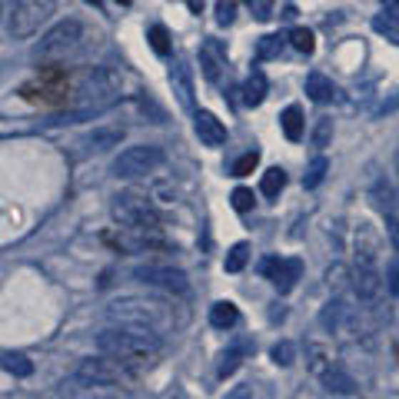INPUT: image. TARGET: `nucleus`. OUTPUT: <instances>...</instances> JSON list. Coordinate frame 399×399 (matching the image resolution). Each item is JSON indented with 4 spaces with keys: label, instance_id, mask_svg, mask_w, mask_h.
<instances>
[{
    "label": "nucleus",
    "instance_id": "2",
    "mask_svg": "<svg viewBox=\"0 0 399 399\" xmlns=\"http://www.w3.org/2000/svg\"><path fill=\"white\" fill-rule=\"evenodd\" d=\"M120 97V77L110 67H84L74 77V103L77 110L70 113L67 123H77V120L90 117V113H100L107 110L113 100Z\"/></svg>",
    "mask_w": 399,
    "mask_h": 399
},
{
    "label": "nucleus",
    "instance_id": "25",
    "mask_svg": "<svg viewBox=\"0 0 399 399\" xmlns=\"http://www.w3.org/2000/svg\"><path fill=\"white\" fill-rule=\"evenodd\" d=\"M323 383H326V393H346V396H350V393H356L353 380L346 376V373L336 370V366H333V370L326 373V376H323Z\"/></svg>",
    "mask_w": 399,
    "mask_h": 399
},
{
    "label": "nucleus",
    "instance_id": "40",
    "mask_svg": "<svg viewBox=\"0 0 399 399\" xmlns=\"http://www.w3.org/2000/svg\"><path fill=\"white\" fill-rule=\"evenodd\" d=\"M386 276H390V293H393V296H399V263H396V260L390 263Z\"/></svg>",
    "mask_w": 399,
    "mask_h": 399
},
{
    "label": "nucleus",
    "instance_id": "17",
    "mask_svg": "<svg viewBox=\"0 0 399 399\" xmlns=\"http://www.w3.org/2000/svg\"><path fill=\"white\" fill-rule=\"evenodd\" d=\"M333 366H336V363H333V350H330V346H320V343L306 346V370H310L316 380H323Z\"/></svg>",
    "mask_w": 399,
    "mask_h": 399
},
{
    "label": "nucleus",
    "instance_id": "12",
    "mask_svg": "<svg viewBox=\"0 0 399 399\" xmlns=\"http://www.w3.org/2000/svg\"><path fill=\"white\" fill-rule=\"evenodd\" d=\"M193 130L196 136H200V143L203 146H223L226 143V127L223 120L216 117V113H210V110H200L193 117Z\"/></svg>",
    "mask_w": 399,
    "mask_h": 399
},
{
    "label": "nucleus",
    "instance_id": "11",
    "mask_svg": "<svg viewBox=\"0 0 399 399\" xmlns=\"http://www.w3.org/2000/svg\"><path fill=\"white\" fill-rule=\"evenodd\" d=\"M133 276H136V280H143L146 286L166 290V293H173V296H183V293L190 290V283H186V273L183 270H166V266H140Z\"/></svg>",
    "mask_w": 399,
    "mask_h": 399
},
{
    "label": "nucleus",
    "instance_id": "30",
    "mask_svg": "<svg viewBox=\"0 0 399 399\" xmlns=\"http://www.w3.org/2000/svg\"><path fill=\"white\" fill-rule=\"evenodd\" d=\"M253 346L250 343H240V346H233L230 353H223V363H220V376H230V373H236V366L243 363V353H250Z\"/></svg>",
    "mask_w": 399,
    "mask_h": 399
},
{
    "label": "nucleus",
    "instance_id": "23",
    "mask_svg": "<svg viewBox=\"0 0 399 399\" xmlns=\"http://www.w3.org/2000/svg\"><path fill=\"white\" fill-rule=\"evenodd\" d=\"M286 186V170L283 166H270L260 180V193L263 196H280V190Z\"/></svg>",
    "mask_w": 399,
    "mask_h": 399
},
{
    "label": "nucleus",
    "instance_id": "18",
    "mask_svg": "<svg viewBox=\"0 0 399 399\" xmlns=\"http://www.w3.org/2000/svg\"><path fill=\"white\" fill-rule=\"evenodd\" d=\"M306 94H310L313 103H333V100L340 97L336 84L330 77H323V74H310L306 77Z\"/></svg>",
    "mask_w": 399,
    "mask_h": 399
},
{
    "label": "nucleus",
    "instance_id": "22",
    "mask_svg": "<svg viewBox=\"0 0 399 399\" xmlns=\"http://www.w3.org/2000/svg\"><path fill=\"white\" fill-rule=\"evenodd\" d=\"M280 127H283V133H286V140H303V110L296 107V103H290V107L283 110L280 113Z\"/></svg>",
    "mask_w": 399,
    "mask_h": 399
},
{
    "label": "nucleus",
    "instance_id": "36",
    "mask_svg": "<svg viewBox=\"0 0 399 399\" xmlns=\"http://www.w3.org/2000/svg\"><path fill=\"white\" fill-rule=\"evenodd\" d=\"M256 166H260V153H256V150H250V153H243L233 163V176H250Z\"/></svg>",
    "mask_w": 399,
    "mask_h": 399
},
{
    "label": "nucleus",
    "instance_id": "41",
    "mask_svg": "<svg viewBox=\"0 0 399 399\" xmlns=\"http://www.w3.org/2000/svg\"><path fill=\"white\" fill-rule=\"evenodd\" d=\"M190 10H193V14H200V10H203V0H190Z\"/></svg>",
    "mask_w": 399,
    "mask_h": 399
},
{
    "label": "nucleus",
    "instance_id": "28",
    "mask_svg": "<svg viewBox=\"0 0 399 399\" xmlns=\"http://www.w3.org/2000/svg\"><path fill=\"white\" fill-rule=\"evenodd\" d=\"M326 170H330L326 156H316V160L310 163V170H306V176H303V186H306V190H316V186L326 180Z\"/></svg>",
    "mask_w": 399,
    "mask_h": 399
},
{
    "label": "nucleus",
    "instance_id": "37",
    "mask_svg": "<svg viewBox=\"0 0 399 399\" xmlns=\"http://www.w3.org/2000/svg\"><path fill=\"white\" fill-rule=\"evenodd\" d=\"M236 20V0H216V24L230 27Z\"/></svg>",
    "mask_w": 399,
    "mask_h": 399
},
{
    "label": "nucleus",
    "instance_id": "31",
    "mask_svg": "<svg viewBox=\"0 0 399 399\" xmlns=\"http://www.w3.org/2000/svg\"><path fill=\"white\" fill-rule=\"evenodd\" d=\"M246 260H250V246H246V243H236L233 250L226 253V260H223L226 273H240L246 266Z\"/></svg>",
    "mask_w": 399,
    "mask_h": 399
},
{
    "label": "nucleus",
    "instance_id": "7",
    "mask_svg": "<svg viewBox=\"0 0 399 399\" xmlns=\"http://www.w3.org/2000/svg\"><path fill=\"white\" fill-rule=\"evenodd\" d=\"M163 160H166V153L160 150V146L140 143V146H127V150H120V156L113 160L110 170H113V176H120V180H136V176L153 173Z\"/></svg>",
    "mask_w": 399,
    "mask_h": 399
},
{
    "label": "nucleus",
    "instance_id": "33",
    "mask_svg": "<svg viewBox=\"0 0 399 399\" xmlns=\"http://www.w3.org/2000/svg\"><path fill=\"white\" fill-rule=\"evenodd\" d=\"M333 143V120L330 117H320L316 127H313V146H330Z\"/></svg>",
    "mask_w": 399,
    "mask_h": 399
},
{
    "label": "nucleus",
    "instance_id": "27",
    "mask_svg": "<svg viewBox=\"0 0 399 399\" xmlns=\"http://www.w3.org/2000/svg\"><path fill=\"white\" fill-rule=\"evenodd\" d=\"M286 40H290V44L300 50V54H306V57H310L313 50H316V37H313V30H306V27H293Z\"/></svg>",
    "mask_w": 399,
    "mask_h": 399
},
{
    "label": "nucleus",
    "instance_id": "20",
    "mask_svg": "<svg viewBox=\"0 0 399 399\" xmlns=\"http://www.w3.org/2000/svg\"><path fill=\"white\" fill-rule=\"evenodd\" d=\"M266 74L263 70H250V77H246V84H243V103L246 107H260L266 100Z\"/></svg>",
    "mask_w": 399,
    "mask_h": 399
},
{
    "label": "nucleus",
    "instance_id": "3",
    "mask_svg": "<svg viewBox=\"0 0 399 399\" xmlns=\"http://www.w3.org/2000/svg\"><path fill=\"white\" fill-rule=\"evenodd\" d=\"M87 40H90V34H87V27H84V20H77V17L57 20V24L34 44V60H37V64H64V60L77 57L80 50L87 47Z\"/></svg>",
    "mask_w": 399,
    "mask_h": 399
},
{
    "label": "nucleus",
    "instance_id": "44",
    "mask_svg": "<svg viewBox=\"0 0 399 399\" xmlns=\"http://www.w3.org/2000/svg\"><path fill=\"white\" fill-rule=\"evenodd\" d=\"M117 4H123V7H130V0H117Z\"/></svg>",
    "mask_w": 399,
    "mask_h": 399
},
{
    "label": "nucleus",
    "instance_id": "39",
    "mask_svg": "<svg viewBox=\"0 0 399 399\" xmlns=\"http://www.w3.org/2000/svg\"><path fill=\"white\" fill-rule=\"evenodd\" d=\"M250 10H253L256 20H270L273 17V0H250Z\"/></svg>",
    "mask_w": 399,
    "mask_h": 399
},
{
    "label": "nucleus",
    "instance_id": "1",
    "mask_svg": "<svg viewBox=\"0 0 399 399\" xmlns=\"http://www.w3.org/2000/svg\"><path fill=\"white\" fill-rule=\"evenodd\" d=\"M97 350L110 353L113 360H120L123 366H130L133 373L153 370L156 363L163 360V336L146 326H130L120 323V330H103L97 336Z\"/></svg>",
    "mask_w": 399,
    "mask_h": 399
},
{
    "label": "nucleus",
    "instance_id": "26",
    "mask_svg": "<svg viewBox=\"0 0 399 399\" xmlns=\"http://www.w3.org/2000/svg\"><path fill=\"white\" fill-rule=\"evenodd\" d=\"M4 370L20 376V380H27L30 373H34V363H30L24 353H10V356H4Z\"/></svg>",
    "mask_w": 399,
    "mask_h": 399
},
{
    "label": "nucleus",
    "instance_id": "38",
    "mask_svg": "<svg viewBox=\"0 0 399 399\" xmlns=\"http://www.w3.org/2000/svg\"><path fill=\"white\" fill-rule=\"evenodd\" d=\"M340 313H343V303H326V310H323V326H326V330H333V326H336V323H340Z\"/></svg>",
    "mask_w": 399,
    "mask_h": 399
},
{
    "label": "nucleus",
    "instance_id": "29",
    "mask_svg": "<svg viewBox=\"0 0 399 399\" xmlns=\"http://www.w3.org/2000/svg\"><path fill=\"white\" fill-rule=\"evenodd\" d=\"M280 50H283V37H280V34H266V37H260V44H256V60L280 57Z\"/></svg>",
    "mask_w": 399,
    "mask_h": 399
},
{
    "label": "nucleus",
    "instance_id": "45",
    "mask_svg": "<svg viewBox=\"0 0 399 399\" xmlns=\"http://www.w3.org/2000/svg\"><path fill=\"white\" fill-rule=\"evenodd\" d=\"M396 37H399V30H396Z\"/></svg>",
    "mask_w": 399,
    "mask_h": 399
},
{
    "label": "nucleus",
    "instance_id": "32",
    "mask_svg": "<svg viewBox=\"0 0 399 399\" xmlns=\"http://www.w3.org/2000/svg\"><path fill=\"white\" fill-rule=\"evenodd\" d=\"M270 356H273V363H276V366H293V363H296V346H293L290 340H280L270 350Z\"/></svg>",
    "mask_w": 399,
    "mask_h": 399
},
{
    "label": "nucleus",
    "instance_id": "4",
    "mask_svg": "<svg viewBox=\"0 0 399 399\" xmlns=\"http://www.w3.org/2000/svg\"><path fill=\"white\" fill-rule=\"evenodd\" d=\"M107 316L117 323H130V326H146V330H153L163 336L166 330H173V310L166 306V303H156V300H117L107 306Z\"/></svg>",
    "mask_w": 399,
    "mask_h": 399
},
{
    "label": "nucleus",
    "instance_id": "13",
    "mask_svg": "<svg viewBox=\"0 0 399 399\" xmlns=\"http://www.w3.org/2000/svg\"><path fill=\"white\" fill-rule=\"evenodd\" d=\"M356 263L360 266H380V236L373 233L370 223H360L356 230Z\"/></svg>",
    "mask_w": 399,
    "mask_h": 399
},
{
    "label": "nucleus",
    "instance_id": "24",
    "mask_svg": "<svg viewBox=\"0 0 399 399\" xmlns=\"http://www.w3.org/2000/svg\"><path fill=\"white\" fill-rule=\"evenodd\" d=\"M146 40H150V47H153L160 57H166V54H170V47H173V40H170V30H166L163 24H153V27L146 30Z\"/></svg>",
    "mask_w": 399,
    "mask_h": 399
},
{
    "label": "nucleus",
    "instance_id": "43",
    "mask_svg": "<svg viewBox=\"0 0 399 399\" xmlns=\"http://www.w3.org/2000/svg\"><path fill=\"white\" fill-rule=\"evenodd\" d=\"M87 4H90V7H100V0H87Z\"/></svg>",
    "mask_w": 399,
    "mask_h": 399
},
{
    "label": "nucleus",
    "instance_id": "15",
    "mask_svg": "<svg viewBox=\"0 0 399 399\" xmlns=\"http://www.w3.org/2000/svg\"><path fill=\"white\" fill-rule=\"evenodd\" d=\"M353 286H356V293H360V300H376L380 290H383L380 266H360L356 263V270H353Z\"/></svg>",
    "mask_w": 399,
    "mask_h": 399
},
{
    "label": "nucleus",
    "instance_id": "10",
    "mask_svg": "<svg viewBox=\"0 0 399 399\" xmlns=\"http://www.w3.org/2000/svg\"><path fill=\"white\" fill-rule=\"evenodd\" d=\"M260 273H263L266 280H270L280 293H290L293 286H296V280L303 276V260H296V256H290V260L266 256L263 263H260Z\"/></svg>",
    "mask_w": 399,
    "mask_h": 399
},
{
    "label": "nucleus",
    "instance_id": "8",
    "mask_svg": "<svg viewBox=\"0 0 399 399\" xmlns=\"http://www.w3.org/2000/svg\"><path fill=\"white\" fill-rule=\"evenodd\" d=\"M113 216H117L123 226H160V213L156 206L140 193H123L117 196L113 203Z\"/></svg>",
    "mask_w": 399,
    "mask_h": 399
},
{
    "label": "nucleus",
    "instance_id": "35",
    "mask_svg": "<svg viewBox=\"0 0 399 399\" xmlns=\"http://www.w3.org/2000/svg\"><path fill=\"white\" fill-rule=\"evenodd\" d=\"M346 280H350V270H346L343 263H333L330 270H326V283H330L333 293H340L343 286H346Z\"/></svg>",
    "mask_w": 399,
    "mask_h": 399
},
{
    "label": "nucleus",
    "instance_id": "5",
    "mask_svg": "<svg viewBox=\"0 0 399 399\" xmlns=\"http://www.w3.org/2000/svg\"><path fill=\"white\" fill-rule=\"evenodd\" d=\"M133 376L136 373L130 366H123L110 353H103V356H90V360L80 363L70 376V386H117V383H130Z\"/></svg>",
    "mask_w": 399,
    "mask_h": 399
},
{
    "label": "nucleus",
    "instance_id": "6",
    "mask_svg": "<svg viewBox=\"0 0 399 399\" xmlns=\"http://www.w3.org/2000/svg\"><path fill=\"white\" fill-rule=\"evenodd\" d=\"M54 14H57V0H14V7L7 14V34L14 40H27Z\"/></svg>",
    "mask_w": 399,
    "mask_h": 399
},
{
    "label": "nucleus",
    "instance_id": "14",
    "mask_svg": "<svg viewBox=\"0 0 399 399\" xmlns=\"http://www.w3.org/2000/svg\"><path fill=\"white\" fill-rule=\"evenodd\" d=\"M200 67H203V77L210 84H220L223 77V67H226V50L216 44V40H206L200 47Z\"/></svg>",
    "mask_w": 399,
    "mask_h": 399
},
{
    "label": "nucleus",
    "instance_id": "34",
    "mask_svg": "<svg viewBox=\"0 0 399 399\" xmlns=\"http://www.w3.org/2000/svg\"><path fill=\"white\" fill-rule=\"evenodd\" d=\"M230 200H233V210H236V213H250V210H253V203H256L253 190H246V186H236Z\"/></svg>",
    "mask_w": 399,
    "mask_h": 399
},
{
    "label": "nucleus",
    "instance_id": "16",
    "mask_svg": "<svg viewBox=\"0 0 399 399\" xmlns=\"http://www.w3.org/2000/svg\"><path fill=\"white\" fill-rule=\"evenodd\" d=\"M170 84H173V94L180 100V107H193V77H190V67H186L183 60H176L173 67H170Z\"/></svg>",
    "mask_w": 399,
    "mask_h": 399
},
{
    "label": "nucleus",
    "instance_id": "46",
    "mask_svg": "<svg viewBox=\"0 0 399 399\" xmlns=\"http://www.w3.org/2000/svg\"><path fill=\"white\" fill-rule=\"evenodd\" d=\"M0 14H4V10H0Z\"/></svg>",
    "mask_w": 399,
    "mask_h": 399
},
{
    "label": "nucleus",
    "instance_id": "21",
    "mask_svg": "<svg viewBox=\"0 0 399 399\" xmlns=\"http://www.w3.org/2000/svg\"><path fill=\"white\" fill-rule=\"evenodd\" d=\"M236 323H240V310L230 300H220L210 306V326H216V330H233Z\"/></svg>",
    "mask_w": 399,
    "mask_h": 399
},
{
    "label": "nucleus",
    "instance_id": "19",
    "mask_svg": "<svg viewBox=\"0 0 399 399\" xmlns=\"http://www.w3.org/2000/svg\"><path fill=\"white\" fill-rule=\"evenodd\" d=\"M123 140V127H97L94 133L84 136V146L87 150H110V146H120Z\"/></svg>",
    "mask_w": 399,
    "mask_h": 399
},
{
    "label": "nucleus",
    "instance_id": "9",
    "mask_svg": "<svg viewBox=\"0 0 399 399\" xmlns=\"http://www.w3.org/2000/svg\"><path fill=\"white\" fill-rule=\"evenodd\" d=\"M370 200H373V206L380 210L383 223H386V233H390V243L399 253V196H396L390 180H376L370 190Z\"/></svg>",
    "mask_w": 399,
    "mask_h": 399
},
{
    "label": "nucleus",
    "instance_id": "42",
    "mask_svg": "<svg viewBox=\"0 0 399 399\" xmlns=\"http://www.w3.org/2000/svg\"><path fill=\"white\" fill-rule=\"evenodd\" d=\"M383 7H399V0H383Z\"/></svg>",
    "mask_w": 399,
    "mask_h": 399
}]
</instances>
